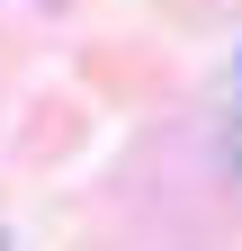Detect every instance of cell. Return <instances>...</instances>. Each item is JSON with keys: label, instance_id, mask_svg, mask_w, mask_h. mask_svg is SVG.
I'll return each mask as SVG.
<instances>
[]
</instances>
